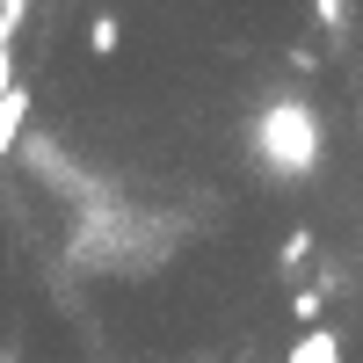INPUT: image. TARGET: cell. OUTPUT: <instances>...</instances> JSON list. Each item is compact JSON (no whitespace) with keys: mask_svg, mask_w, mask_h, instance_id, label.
Listing matches in <instances>:
<instances>
[{"mask_svg":"<svg viewBox=\"0 0 363 363\" xmlns=\"http://www.w3.org/2000/svg\"><path fill=\"white\" fill-rule=\"evenodd\" d=\"M320 153H327V131H320V109L306 95H277V102L255 116V160L277 174V182L313 174Z\"/></svg>","mask_w":363,"mask_h":363,"instance_id":"1","label":"cell"},{"mask_svg":"<svg viewBox=\"0 0 363 363\" xmlns=\"http://www.w3.org/2000/svg\"><path fill=\"white\" fill-rule=\"evenodd\" d=\"M284 363H349V342L335 327H298V342L284 349Z\"/></svg>","mask_w":363,"mask_h":363,"instance_id":"2","label":"cell"},{"mask_svg":"<svg viewBox=\"0 0 363 363\" xmlns=\"http://www.w3.org/2000/svg\"><path fill=\"white\" fill-rule=\"evenodd\" d=\"M22 124H29V87H15V95L0 102V160L22 145Z\"/></svg>","mask_w":363,"mask_h":363,"instance_id":"3","label":"cell"},{"mask_svg":"<svg viewBox=\"0 0 363 363\" xmlns=\"http://www.w3.org/2000/svg\"><path fill=\"white\" fill-rule=\"evenodd\" d=\"M116 44H124V22H116V15H95V22H87V51H95V58H109Z\"/></svg>","mask_w":363,"mask_h":363,"instance_id":"4","label":"cell"},{"mask_svg":"<svg viewBox=\"0 0 363 363\" xmlns=\"http://www.w3.org/2000/svg\"><path fill=\"white\" fill-rule=\"evenodd\" d=\"M306 255H313V233H306V225H298V233L284 240V269H298V262H306Z\"/></svg>","mask_w":363,"mask_h":363,"instance_id":"5","label":"cell"},{"mask_svg":"<svg viewBox=\"0 0 363 363\" xmlns=\"http://www.w3.org/2000/svg\"><path fill=\"white\" fill-rule=\"evenodd\" d=\"M291 320H306V327H320V291H298V298H291Z\"/></svg>","mask_w":363,"mask_h":363,"instance_id":"6","label":"cell"}]
</instances>
